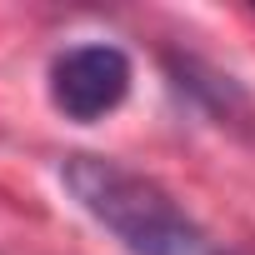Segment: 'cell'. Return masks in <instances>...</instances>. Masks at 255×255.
Wrapping results in <instances>:
<instances>
[{"mask_svg": "<svg viewBox=\"0 0 255 255\" xmlns=\"http://www.w3.org/2000/svg\"><path fill=\"white\" fill-rule=\"evenodd\" d=\"M165 70H170V85H175L190 105H200L220 130H235V135L255 140V100L235 85V75H225V70H215L210 60L185 55V50H170V55H165Z\"/></svg>", "mask_w": 255, "mask_h": 255, "instance_id": "3", "label": "cell"}, {"mask_svg": "<svg viewBox=\"0 0 255 255\" xmlns=\"http://www.w3.org/2000/svg\"><path fill=\"white\" fill-rule=\"evenodd\" d=\"M60 185L125 255H230L160 180L110 155H65Z\"/></svg>", "mask_w": 255, "mask_h": 255, "instance_id": "1", "label": "cell"}, {"mask_svg": "<svg viewBox=\"0 0 255 255\" xmlns=\"http://www.w3.org/2000/svg\"><path fill=\"white\" fill-rule=\"evenodd\" d=\"M50 105L75 120V125H95L105 120L110 110L125 105L130 95V80H135V65L120 45L110 40H85V45H70L50 60Z\"/></svg>", "mask_w": 255, "mask_h": 255, "instance_id": "2", "label": "cell"}]
</instances>
